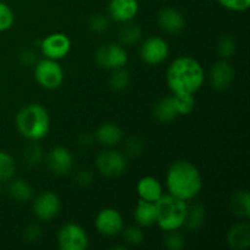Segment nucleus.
<instances>
[{"mask_svg": "<svg viewBox=\"0 0 250 250\" xmlns=\"http://www.w3.org/2000/svg\"><path fill=\"white\" fill-rule=\"evenodd\" d=\"M204 81L202 63L190 56L175 59L166 71V82L173 94H195L203 87Z\"/></svg>", "mask_w": 250, "mask_h": 250, "instance_id": "obj_1", "label": "nucleus"}, {"mask_svg": "<svg viewBox=\"0 0 250 250\" xmlns=\"http://www.w3.org/2000/svg\"><path fill=\"white\" fill-rule=\"evenodd\" d=\"M166 187L168 194L189 202L202 192V173L190 161L178 160L168 167L166 173Z\"/></svg>", "mask_w": 250, "mask_h": 250, "instance_id": "obj_2", "label": "nucleus"}, {"mask_svg": "<svg viewBox=\"0 0 250 250\" xmlns=\"http://www.w3.org/2000/svg\"><path fill=\"white\" fill-rule=\"evenodd\" d=\"M16 127L22 137L31 142L45 138L50 129V116L43 105L29 104L16 115Z\"/></svg>", "mask_w": 250, "mask_h": 250, "instance_id": "obj_3", "label": "nucleus"}, {"mask_svg": "<svg viewBox=\"0 0 250 250\" xmlns=\"http://www.w3.org/2000/svg\"><path fill=\"white\" fill-rule=\"evenodd\" d=\"M155 205L156 225L163 231H177L182 229L187 216L188 202L171 194H163Z\"/></svg>", "mask_w": 250, "mask_h": 250, "instance_id": "obj_4", "label": "nucleus"}, {"mask_svg": "<svg viewBox=\"0 0 250 250\" xmlns=\"http://www.w3.org/2000/svg\"><path fill=\"white\" fill-rule=\"evenodd\" d=\"M34 78L45 89H56L65 80V72L58 60L43 59L34 66Z\"/></svg>", "mask_w": 250, "mask_h": 250, "instance_id": "obj_5", "label": "nucleus"}, {"mask_svg": "<svg viewBox=\"0 0 250 250\" xmlns=\"http://www.w3.org/2000/svg\"><path fill=\"white\" fill-rule=\"evenodd\" d=\"M58 244L61 250H85L89 247V238L82 226L68 222L59 229Z\"/></svg>", "mask_w": 250, "mask_h": 250, "instance_id": "obj_6", "label": "nucleus"}, {"mask_svg": "<svg viewBox=\"0 0 250 250\" xmlns=\"http://www.w3.org/2000/svg\"><path fill=\"white\" fill-rule=\"evenodd\" d=\"M97 168L102 175L106 177H117L122 175L127 167L126 156L119 150L107 148L100 151L97 156Z\"/></svg>", "mask_w": 250, "mask_h": 250, "instance_id": "obj_7", "label": "nucleus"}, {"mask_svg": "<svg viewBox=\"0 0 250 250\" xmlns=\"http://www.w3.org/2000/svg\"><path fill=\"white\" fill-rule=\"evenodd\" d=\"M95 60L99 66L112 71L120 67H125L128 61V55L121 44L107 43L103 44L97 49Z\"/></svg>", "mask_w": 250, "mask_h": 250, "instance_id": "obj_8", "label": "nucleus"}, {"mask_svg": "<svg viewBox=\"0 0 250 250\" xmlns=\"http://www.w3.org/2000/svg\"><path fill=\"white\" fill-rule=\"evenodd\" d=\"M142 60L148 65H159L167 59L170 54V46L167 42L158 36L149 37L139 49Z\"/></svg>", "mask_w": 250, "mask_h": 250, "instance_id": "obj_9", "label": "nucleus"}, {"mask_svg": "<svg viewBox=\"0 0 250 250\" xmlns=\"http://www.w3.org/2000/svg\"><path fill=\"white\" fill-rule=\"evenodd\" d=\"M41 51L46 59L51 60H61L71 50V39L65 33L55 32L46 36L41 42Z\"/></svg>", "mask_w": 250, "mask_h": 250, "instance_id": "obj_10", "label": "nucleus"}, {"mask_svg": "<svg viewBox=\"0 0 250 250\" xmlns=\"http://www.w3.org/2000/svg\"><path fill=\"white\" fill-rule=\"evenodd\" d=\"M95 227L103 236H117L124 229V219L119 210L114 208H105L98 212L95 217Z\"/></svg>", "mask_w": 250, "mask_h": 250, "instance_id": "obj_11", "label": "nucleus"}, {"mask_svg": "<svg viewBox=\"0 0 250 250\" xmlns=\"http://www.w3.org/2000/svg\"><path fill=\"white\" fill-rule=\"evenodd\" d=\"M46 165L54 175H68L73 167L72 153L65 146H55L46 155Z\"/></svg>", "mask_w": 250, "mask_h": 250, "instance_id": "obj_12", "label": "nucleus"}, {"mask_svg": "<svg viewBox=\"0 0 250 250\" xmlns=\"http://www.w3.org/2000/svg\"><path fill=\"white\" fill-rule=\"evenodd\" d=\"M60 199L54 192H43L34 199L33 212L39 220H53L60 211Z\"/></svg>", "mask_w": 250, "mask_h": 250, "instance_id": "obj_13", "label": "nucleus"}, {"mask_svg": "<svg viewBox=\"0 0 250 250\" xmlns=\"http://www.w3.org/2000/svg\"><path fill=\"white\" fill-rule=\"evenodd\" d=\"M109 16L120 23L133 21L139 11L138 0H110L107 6Z\"/></svg>", "mask_w": 250, "mask_h": 250, "instance_id": "obj_14", "label": "nucleus"}, {"mask_svg": "<svg viewBox=\"0 0 250 250\" xmlns=\"http://www.w3.org/2000/svg\"><path fill=\"white\" fill-rule=\"evenodd\" d=\"M236 71L227 60H220L215 62L210 72V82L216 90H226L233 84Z\"/></svg>", "mask_w": 250, "mask_h": 250, "instance_id": "obj_15", "label": "nucleus"}, {"mask_svg": "<svg viewBox=\"0 0 250 250\" xmlns=\"http://www.w3.org/2000/svg\"><path fill=\"white\" fill-rule=\"evenodd\" d=\"M158 23L163 31L171 34H177L185 29L186 20L182 12L172 7H166L159 12Z\"/></svg>", "mask_w": 250, "mask_h": 250, "instance_id": "obj_16", "label": "nucleus"}, {"mask_svg": "<svg viewBox=\"0 0 250 250\" xmlns=\"http://www.w3.org/2000/svg\"><path fill=\"white\" fill-rule=\"evenodd\" d=\"M137 193L139 199L146 200V202L156 203L164 194L163 186L158 178L153 176H146L141 178L137 183Z\"/></svg>", "mask_w": 250, "mask_h": 250, "instance_id": "obj_17", "label": "nucleus"}, {"mask_svg": "<svg viewBox=\"0 0 250 250\" xmlns=\"http://www.w3.org/2000/svg\"><path fill=\"white\" fill-rule=\"evenodd\" d=\"M227 244L231 249L247 250L250 247V226L248 222H239L227 233Z\"/></svg>", "mask_w": 250, "mask_h": 250, "instance_id": "obj_18", "label": "nucleus"}, {"mask_svg": "<svg viewBox=\"0 0 250 250\" xmlns=\"http://www.w3.org/2000/svg\"><path fill=\"white\" fill-rule=\"evenodd\" d=\"M95 138L106 148H114L119 143H121L124 138V131L121 127L112 122H106V124L100 125L99 128L97 129Z\"/></svg>", "mask_w": 250, "mask_h": 250, "instance_id": "obj_19", "label": "nucleus"}, {"mask_svg": "<svg viewBox=\"0 0 250 250\" xmlns=\"http://www.w3.org/2000/svg\"><path fill=\"white\" fill-rule=\"evenodd\" d=\"M134 220L141 227H151L156 225V205L155 203L139 199L134 210Z\"/></svg>", "mask_w": 250, "mask_h": 250, "instance_id": "obj_20", "label": "nucleus"}, {"mask_svg": "<svg viewBox=\"0 0 250 250\" xmlns=\"http://www.w3.org/2000/svg\"><path fill=\"white\" fill-rule=\"evenodd\" d=\"M153 116L160 124H168L178 116L172 95L163 98L154 105Z\"/></svg>", "mask_w": 250, "mask_h": 250, "instance_id": "obj_21", "label": "nucleus"}, {"mask_svg": "<svg viewBox=\"0 0 250 250\" xmlns=\"http://www.w3.org/2000/svg\"><path fill=\"white\" fill-rule=\"evenodd\" d=\"M229 209L232 214L241 219L250 217V194L248 190H238L234 193L229 200Z\"/></svg>", "mask_w": 250, "mask_h": 250, "instance_id": "obj_22", "label": "nucleus"}, {"mask_svg": "<svg viewBox=\"0 0 250 250\" xmlns=\"http://www.w3.org/2000/svg\"><path fill=\"white\" fill-rule=\"evenodd\" d=\"M205 217H207V211H205L204 205L199 204V203L188 205L187 216H186L183 227H186V229L189 232H197L204 225Z\"/></svg>", "mask_w": 250, "mask_h": 250, "instance_id": "obj_23", "label": "nucleus"}, {"mask_svg": "<svg viewBox=\"0 0 250 250\" xmlns=\"http://www.w3.org/2000/svg\"><path fill=\"white\" fill-rule=\"evenodd\" d=\"M9 194L15 202L26 203L32 199L33 190L27 181L14 180L9 186Z\"/></svg>", "mask_w": 250, "mask_h": 250, "instance_id": "obj_24", "label": "nucleus"}, {"mask_svg": "<svg viewBox=\"0 0 250 250\" xmlns=\"http://www.w3.org/2000/svg\"><path fill=\"white\" fill-rule=\"evenodd\" d=\"M142 28L136 23L126 22L119 31V41L121 45H133L142 38Z\"/></svg>", "mask_w": 250, "mask_h": 250, "instance_id": "obj_25", "label": "nucleus"}, {"mask_svg": "<svg viewBox=\"0 0 250 250\" xmlns=\"http://www.w3.org/2000/svg\"><path fill=\"white\" fill-rule=\"evenodd\" d=\"M16 172V164L9 153L0 150V182L10 181Z\"/></svg>", "mask_w": 250, "mask_h": 250, "instance_id": "obj_26", "label": "nucleus"}, {"mask_svg": "<svg viewBox=\"0 0 250 250\" xmlns=\"http://www.w3.org/2000/svg\"><path fill=\"white\" fill-rule=\"evenodd\" d=\"M129 82H131V75L126 68L120 67L116 70H112L111 76L109 78V84L112 89L121 92L128 87Z\"/></svg>", "mask_w": 250, "mask_h": 250, "instance_id": "obj_27", "label": "nucleus"}, {"mask_svg": "<svg viewBox=\"0 0 250 250\" xmlns=\"http://www.w3.org/2000/svg\"><path fill=\"white\" fill-rule=\"evenodd\" d=\"M173 103H175L176 110H177L178 116L182 115H189L195 107V98L194 94H173Z\"/></svg>", "mask_w": 250, "mask_h": 250, "instance_id": "obj_28", "label": "nucleus"}, {"mask_svg": "<svg viewBox=\"0 0 250 250\" xmlns=\"http://www.w3.org/2000/svg\"><path fill=\"white\" fill-rule=\"evenodd\" d=\"M236 49L237 43L232 36H224L219 39V42H217V54H219L220 58L224 59V60L232 58V56L234 55V53H236Z\"/></svg>", "mask_w": 250, "mask_h": 250, "instance_id": "obj_29", "label": "nucleus"}, {"mask_svg": "<svg viewBox=\"0 0 250 250\" xmlns=\"http://www.w3.org/2000/svg\"><path fill=\"white\" fill-rule=\"evenodd\" d=\"M122 237H124V241L129 246H139L144 241V232L141 226L134 225V226H128L122 229Z\"/></svg>", "mask_w": 250, "mask_h": 250, "instance_id": "obj_30", "label": "nucleus"}, {"mask_svg": "<svg viewBox=\"0 0 250 250\" xmlns=\"http://www.w3.org/2000/svg\"><path fill=\"white\" fill-rule=\"evenodd\" d=\"M164 246L168 250H181L185 247V237L177 231L166 232L164 237Z\"/></svg>", "mask_w": 250, "mask_h": 250, "instance_id": "obj_31", "label": "nucleus"}, {"mask_svg": "<svg viewBox=\"0 0 250 250\" xmlns=\"http://www.w3.org/2000/svg\"><path fill=\"white\" fill-rule=\"evenodd\" d=\"M15 15L11 7L4 1H0V32L10 29L14 24Z\"/></svg>", "mask_w": 250, "mask_h": 250, "instance_id": "obj_32", "label": "nucleus"}, {"mask_svg": "<svg viewBox=\"0 0 250 250\" xmlns=\"http://www.w3.org/2000/svg\"><path fill=\"white\" fill-rule=\"evenodd\" d=\"M23 155H24V160H26V163L28 164L29 166L39 165L44 158L43 150H42L41 146L36 143H32L31 146H27V148L24 149Z\"/></svg>", "mask_w": 250, "mask_h": 250, "instance_id": "obj_33", "label": "nucleus"}, {"mask_svg": "<svg viewBox=\"0 0 250 250\" xmlns=\"http://www.w3.org/2000/svg\"><path fill=\"white\" fill-rule=\"evenodd\" d=\"M88 26H89L90 31L94 32V33H104L109 28L110 22L105 15L95 14L89 19Z\"/></svg>", "mask_w": 250, "mask_h": 250, "instance_id": "obj_34", "label": "nucleus"}, {"mask_svg": "<svg viewBox=\"0 0 250 250\" xmlns=\"http://www.w3.org/2000/svg\"><path fill=\"white\" fill-rule=\"evenodd\" d=\"M221 6L233 12H243L250 7V0H217Z\"/></svg>", "mask_w": 250, "mask_h": 250, "instance_id": "obj_35", "label": "nucleus"}, {"mask_svg": "<svg viewBox=\"0 0 250 250\" xmlns=\"http://www.w3.org/2000/svg\"><path fill=\"white\" fill-rule=\"evenodd\" d=\"M144 149V143L138 137H131L126 143V154L131 158L141 155Z\"/></svg>", "mask_w": 250, "mask_h": 250, "instance_id": "obj_36", "label": "nucleus"}, {"mask_svg": "<svg viewBox=\"0 0 250 250\" xmlns=\"http://www.w3.org/2000/svg\"><path fill=\"white\" fill-rule=\"evenodd\" d=\"M76 182H77V185L82 186V187H88V186H90L93 182L92 172L88 170L78 171V173L76 175Z\"/></svg>", "mask_w": 250, "mask_h": 250, "instance_id": "obj_37", "label": "nucleus"}, {"mask_svg": "<svg viewBox=\"0 0 250 250\" xmlns=\"http://www.w3.org/2000/svg\"><path fill=\"white\" fill-rule=\"evenodd\" d=\"M24 238L27 242H37L41 238V229L37 225H29L24 229Z\"/></svg>", "mask_w": 250, "mask_h": 250, "instance_id": "obj_38", "label": "nucleus"}, {"mask_svg": "<svg viewBox=\"0 0 250 250\" xmlns=\"http://www.w3.org/2000/svg\"><path fill=\"white\" fill-rule=\"evenodd\" d=\"M37 56L31 49H23V50L20 53V61L22 63H26V65H32V63L36 61Z\"/></svg>", "mask_w": 250, "mask_h": 250, "instance_id": "obj_39", "label": "nucleus"}]
</instances>
